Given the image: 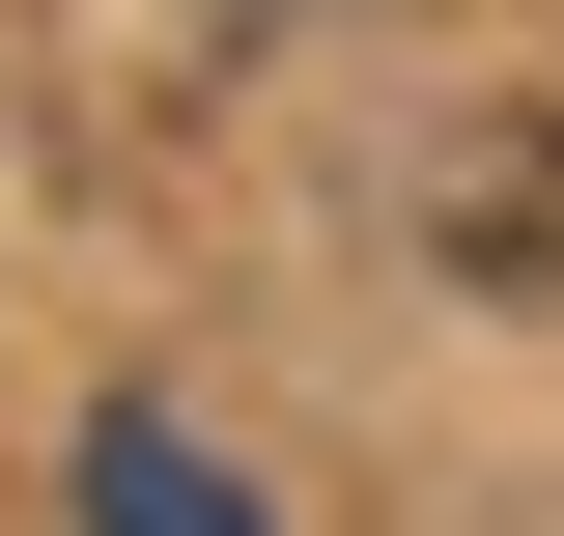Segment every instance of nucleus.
<instances>
[{
    "mask_svg": "<svg viewBox=\"0 0 564 536\" xmlns=\"http://www.w3.org/2000/svg\"><path fill=\"white\" fill-rule=\"evenodd\" d=\"M85 536H254V480L198 424H85Z\"/></svg>",
    "mask_w": 564,
    "mask_h": 536,
    "instance_id": "nucleus-1",
    "label": "nucleus"
}]
</instances>
